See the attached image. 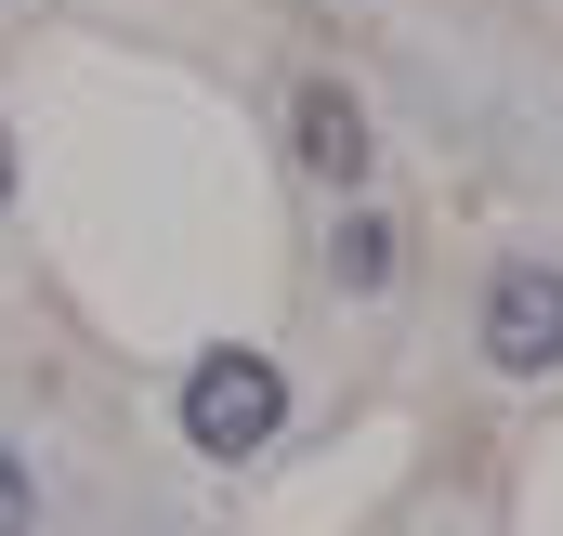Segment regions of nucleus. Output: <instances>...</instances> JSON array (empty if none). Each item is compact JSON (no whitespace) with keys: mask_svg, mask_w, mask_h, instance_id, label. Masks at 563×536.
Wrapping results in <instances>:
<instances>
[{"mask_svg":"<svg viewBox=\"0 0 563 536\" xmlns=\"http://www.w3.org/2000/svg\"><path fill=\"white\" fill-rule=\"evenodd\" d=\"M0 210H13V132H0Z\"/></svg>","mask_w":563,"mask_h":536,"instance_id":"nucleus-6","label":"nucleus"},{"mask_svg":"<svg viewBox=\"0 0 563 536\" xmlns=\"http://www.w3.org/2000/svg\"><path fill=\"white\" fill-rule=\"evenodd\" d=\"M485 367L498 380H551L563 367V263H498V288H485Z\"/></svg>","mask_w":563,"mask_h":536,"instance_id":"nucleus-2","label":"nucleus"},{"mask_svg":"<svg viewBox=\"0 0 563 536\" xmlns=\"http://www.w3.org/2000/svg\"><path fill=\"white\" fill-rule=\"evenodd\" d=\"M328 275H341V288H394V223H380V210H354V223H341V249H328Z\"/></svg>","mask_w":563,"mask_h":536,"instance_id":"nucleus-4","label":"nucleus"},{"mask_svg":"<svg viewBox=\"0 0 563 536\" xmlns=\"http://www.w3.org/2000/svg\"><path fill=\"white\" fill-rule=\"evenodd\" d=\"M288 132H301V170H314V183H367V105H354L341 79H314Z\"/></svg>","mask_w":563,"mask_h":536,"instance_id":"nucleus-3","label":"nucleus"},{"mask_svg":"<svg viewBox=\"0 0 563 536\" xmlns=\"http://www.w3.org/2000/svg\"><path fill=\"white\" fill-rule=\"evenodd\" d=\"M276 418H288V380H276V354H197V380H184V445L197 458H263L276 445Z\"/></svg>","mask_w":563,"mask_h":536,"instance_id":"nucleus-1","label":"nucleus"},{"mask_svg":"<svg viewBox=\"0 0 563 536\" xmlns=\"http://www.w3.org/2000/svg\"><path fill=\"white\" fill-rule=\"evenodd\" d=\"M0 536H40V484H26V458L0 445Z\"/></svg>","mask_w":563,"mask_h":536,"instance_id":"nucleus-5","label":"nucleus"}]
</instances>
